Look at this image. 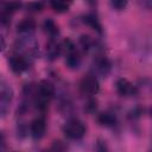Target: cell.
Instances as JSON below:
<instances>
[{
  "label": "cell",
  "instance_id": "cell-1",
  "mask_svg": "<svg viewBox=\"0 0 152 152\" xmlns=\"http://www.w3.org/2000/svg\"><path fill=\"white\" fill-rule=\"evenodd\" d=\"M55 94H56V88L53 83H51L48 80L40 81L36 87V90L33 94V103L36 109L42 114H44L48 110L49 104L53 99Z\"/></svg>",
  "mask_w": 152,
  "mask_h": 152
},
{
  "label": "cell",
  "instance_id": "cell-2",
  "mask_svg": "<svg viewBox=\"0 0 152 152\" xmlns=\"http://www.w3.org/2000/svg\"><path fill=\"white\" fill-rule=\"evenodd\" d=\"M62 131L68 139L81 140L87 133V127L83 124V121H81L80 119L71 118L68 121H65V124L62 127Z\"/></svg>",
  "mask_w": 152,
  "mask_h": 152
},
{
  "label": "cell",
  "instance_id": "cell-3",
  "mask_svg": "<svg viewBox=\"0 0 152 152\" xmlns=\"http://www.w3.org/2000/svg\"><path fill=\"white\" fill-rule=\"evenodd\" d=\"M62 50L65 53V64H66V66L71 70L78 69V66L81 65V55H80L78 50L76 49V45L70 39L66 38L62 43Z\"/></svg>",
  "mask_w": 152,
  "mask_h": 152
},
{
  "label": "cell",
  "instance_id": "cell-4",
  "mask_svg": "<svg viewBox=\"0 0 152 152\" xmlns=\"http://www.w3.org/2000/svg\"><path fill=\"white\" fill-rule=\"evenodd\" d=\"M31 57L17 51L14 53H12L10 57H8V66L10 69L14 72V74H23L25 72L26 70H28L30 65H31Z\"/></svg>",
  "mask_w": 152,
  "mask_h": 152
},
{
  "label": "cell",
  "instance_id": "cell-5",
  "mask_svg": "<svg viewBox=\"0 0 152 152\" xmlns=\"http://www.w3.org/2000/svg\"><path fill=\"white\" fill-rule=\"evenodd\" d=\"M80 90L86 96H94L100 90V83L97 76L94 74H88L82 77L80 82Z\"/></svg>",
  "mask_w": 152,
  "mask_h": 152
},
{
  "label": "cell",
  "instance_id": "cell-6",
  "mask_svg": "<svg viewBox=\"0 0 152 152\" xmlns=\"http://www.w3.org/2000/svg\"><path fill=\"white\" fill-rule=\"evenodd\" d=\"M14 97V90L11 83L0 74V104L1 106H11V102Z\"/></svg>",
  "mask_w": 152,
  "mask_h": 152
},
{
  "label": "cell",
  "instance_id": "cell-7",
  "mask_svg": "<svg viewBox=\"0 0 152 152\" xmlns=\"http://www.w3.org/2000/svg\"><path fill=\"white\" fill-rule=\"evenodd\" d=\"M46 132V119L44 115L34 118L30 124V135L34 140H40Z\"/></svg>",
  "mask_w": 152,
  "mask_h": 152
},
{
  "label": "cell",
  "instance_id": "cell-8",
  "mask_svg": "<svg viewBox=\"0 0 152 152\" xmlns=\"http://www.w3.org/2000/svg\"><path fill=\"white\" fill-rule=\"evenodd\" d=\"M116 93L121 97H133L138 94V88L132 82H129L127 78H119L115 83Z\"/></svg>",
  "mask_w": 152,
  "mask_h": 152
},
{
  "label": "cell",
  "instance_id": "cell-9",
  "mask_svg": "<svg viewBox=\"0 0 152 152\" xmlns=\"http://www.w3.org/2000/svg\"><path fill=\"white\" fill-rule=\"evenodd\" d=\"M110 66H112V64L106 56H97L94 59V64H93L94 75L106 77L110 72Z\"/></svg>",
  "mask_w": 152,
  "mask_h": 152
},
{
  "label": "cell",
  "instance_id": "cell-10",
  "mask_svg": "<svg viewBox=\"0 0 152 152\" xmlns=\"http://www.w3.org/2000/svg\"><path fill=\"white\" fill-rule=\"evenodd\" d=\"M63 52L62 50V43L57 39V38H50L49 42L46 43V49H45V53H46V58L49 61H56L61 53Z\"/></svg>",
  "mask_w": 152,
  "mask_h": 152
},
{
  "label": "cell",
  "instance_id": "cell-11",
  "mask_svg": "<svg viewBox=\"0 0 152 152\" xmlns=\"http://www.w3.org/2000/svg\"><path fill=\"white\" fill-rule=\"evenodd\" d=\"M36 30V21L32 18H24L17 25V31L21 36H32Z\"/></svg>",
  "mask_w": 152,
  "mask_h": 152
},
{
  "label": "cell",
  "instance_id": "cell-12",
  "mask_svg": "<svg viewBox=\"0 0 152 152\" xmlns=\"http://www.w3.org/2000/svg\"><path fill=\"white\" fill-rule=\"evenodd\" d=\"M97 121L101 126H104V127H114L118 122V119L115 116L114 113L112 112H102L99 114L97 116Z\"/></svg>",
  "mask_w": 152,
  "mask_h": 152
},
{
  "label": "cell",
  "instance_id": "cell-13",
  "mask_svg": "<svg viewBox=\"0 0 152 152\" xmlns=\"http://www.w3.org/2000/svg\"><path fill=\"white\" fill-rule=\"evenodd\" d=\"M43 28L45 31V33L50 37V38H57V36L59 34V28L58 25L55 23V20H52L51 18H48L44 20L43 23Z\"/></svg>",
  "mask_w": 152,
  "mask_h": 152
},
{
  "label": "cell",
  "instance_id": "cell-14",
  "mask_svg": "<svg viewBox=\"0 0 152 152\" xmlns=\"http://www.w3.org/2000/svg\"><path fill=\"white\" fill-rule=\"evenodd\" d=\"M83 23L87 24L88 26H90L93 30H95L96 32L99 33H102V26L97 19V17L95 14H91V13H88L86 15H83Z\"/></svg>",
  "mask_w": 152,
  "mask_h": 152
},
{
  "label": "cell",
  "instance_id": "cell-15",
  "mask_svg": "<svg viewBox=\"0 0 152 152\" xmlns=\"http://www.w3.org/2000/svg\"><path fill=\"white\" fill-rule=\"evenodd\" d=\"M49 2L52 10H55V12L57 13H65L70 7V4L65 0H49Z\"/></svg>",
  "mask_w": 152,
  "mask_h": 152
},
{
  "label": "cell",
  "instance_id": "cell-16",
  "mask_svg": "<svg viewBox=\"0 0 152 152\" xmlns=\"http://www.w3.org/2000/svg\"><path fill=\"white\" fill-rule=\"evenodd\" d=\"M80 45L82 46L84 52H89L90 50L95 49V40L89 36H81L80 37Z\"/></svg>",
  "mask_w": 152,
  "mask_h": 152
},
{
  "label": "cell",
  "instance_id": "cell-17",
  "mask_svg": "<svg viewBox=\"0 0 152 152\" xmlns=\"http://www.w3.org/2000/svg\"><path fill=\"white\" fill-rule=\"evenodd\" d=\"M20 2H18V1H11V2H7L5 6H4V11H6V12H8L10 14H13L14 12H17L19 8H20Z\"/></svg>",
  "mask_w": 152,
  "mask_h": 152
},
{
  "label": "cell",
  "instance_id": "cell-18",
  "mask_svg": "<svg viewBox=\"0 0 152 152\" xmlns=\"http://www.w3.org/2000/svg\"><path fill=\"white\" fill-rule=\"evenodd\" d=\"M11 15L12 14L4 10L0 12V27H7L11 24Z\"/></svg>",
  "mask_w": 152,
  "mask_h": 152
},
{
  "label": "cell",
  "instance_id": "cell-19",
  "mask_svg": "<svg viewBox=\"0 0 152 152\" xmlns=\"http://www.w3.org/2000/svg\"><path fill=\"white\" fill-rule=\"evenodd\" d=\"M110 6L116 11H122L127 7L128 0H109Z\"/></svg>",
  "mask_w": 152,
  "mask_h": 152
},
{
  "label": "cell",
  "instance_id": "cell-20",
  "mask_svg": "<svg viewBox=\"0 0 152 152\" xmlns=\"http://www.w3.org/2000/svg\"><path fill=\"white\" fill-rule=\"evenodd\" d=\"M44 5L42 1H34V2H30L27 5V10L31 12H40L43 10Z\"/></svg>",
  "mask_w": 152,
  "mask_h": 152
},
{
  "label": "cell",
  "instance_id": "cell-21",
  "mask_svg": "<svg viewBox=\"0 0 152 152\" xmlns=\"http://www.w3.org/2000/svg\"><path fill=\"white\" fill-rule=\"evenodd\" d=\"M62 144H63L62 141H53V144H52V146L50 148L51 150H57V151H63V150L66 148V146H64Z\"/></svg>",
  "mask_w": 152,
  "mask_h": 152
},
{
  "label": "cell",
  "instance_id": "cell-22",
  "mask_svg": "<svg viewBox=\"0 0 152 152\" xmlns=\"http://www.w3.org/2000/svg\"><path fill=\"white\" fill-rule=\"evenodd\" d=\"M6 148V137L2 132H0V150Z\"/></svg>",
  "mask_w": 152,
  "mask_h": 152
},
{
  "label": "cell",
  "instance_id": "cell-23",
  "mask_svg": "<svg viewBox=\"0 0 152 152\" xmlns=\"http://www.w3.org/2000/svg\"><path fill=\"white\" fill-rule=\"evenodd\" d=\"M5 48H6V40H5L4 36L0 33V52H2L5 50Z\"/></svg>",
  "mask_w": 152,
  "mask_h": 152
},
{
  "label": "cell",
  "instance_id": "cell-24",
  "mask_svg": "<svg viewBox=\"0 0 152 152\" xmlns=\"http://www.w3.org/2000/svg\"><path fill=\"white\" fill-rule=\"evenodd\" d=\"M87 1H88L89 4H94V5L96 4V0H87Z\"/></svg>",
  "mask_w": 152,
  "mask_h": 152
},
{
  "label": "cell",
  "instance_id": "cell-25",
  "mask_svg": "<svg viewBox=\"0 0 152 152\" xmlns=\"http://www.w3.org/2000/svg\"><path fill=\"white\" fill-rule=\"evenodd\" d=\"M65 1H66V2H69V4H71V2H72V0H65Z\"/></svg>",
  "mask_w": 152,
  "mask_h": 152
}]
</instances>
